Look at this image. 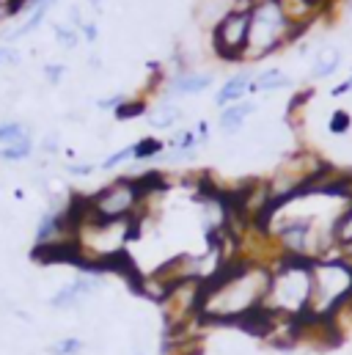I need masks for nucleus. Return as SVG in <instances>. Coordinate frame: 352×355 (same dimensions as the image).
<instances>
[{"instance_id":"10","label":"nucleus","mask_w":352,"mask_h":355,"mask_svg":"<svg viewBox=\"0 0 352 355\" xmlns=\"http://www.w3.org/2000/svg\"><path fill=\"white\" fill-rule=\"evenodd\" d=\"M254 110H256V102H251V99L234 102V105H229V107L220 110V116H218V127H220L223 132H237V130H243L245 119H248Z\"/></svg>"},{"instance_id":"1","label":"nucleus","mask_w":352,"mask_h":355,"mask_svg":"<svg viewBox=\"0 0 352 355\" xmlns=\"http://www.w3.org/2000/svg\"><path fill=\"white\" fill-rule=\"evenodd\" d=\"M272 267L256 259H234L218 267L201 284L198 320L204 322H245L264 306Z\"/></svg>"},{"instance_id":"14","label":"nucleus","mask_w":352,"mask_h":355,"mask_svg":"<svg viewBox=\"0 0 352 355\" xmlns=\"http://www.w3.org/2000/svg\"><path fill=\"white\" fill-rule=\"evenodd\" d=\"M53 3H55V0H44V3H39V6H36L30 14H28V19H25V22H22L17 31L6 33V39H11V42H14V39H22V36H28L30 31H36V28L44 22V17H47V11L53 8Z\"/></svg>"},{"instance_id":"15","label":"nucleus","mask_w":352,"mask_h":355,"mask_svg":"<svg viewBox=\"0 0 352 355\" xmlns=\"http://www.w3.org/2000/svg\"><path fill=\"white\" fill-rule=\"evenodd\" d=\"M339 64H342V53H339L336 47L322 50V53L317 55V61H314V72H311V78H314V80L331 78V75L339 69Z\"/></svg>"},{"instance_id":"5","label":"nucleus","mask_w":352,"mask_h":355,"mask_svg":"<svg viewBox=\"0 0 352 355\" xmlns=\"http://www.w3.org/2000/svg\"><path fill=\"white\" fill-rule=\"evenodd\" d=\"M146 193L138 177H118L86 198L88 215L99 220H132L141 215Z\"/></svg>"},{"instance_id":"18","label":"nucleus","mask_w":352,"mask_h":355,"mask_svg":"<svg viewBox=\"0 0 352 355\" xmlns=\"http://www.w3.org/2000/svg\"><path fill=\"white\" fill-rule=\"evenodd\" d=\"M149 113V102L143 96H127L118 107H116V119L118 121H130V119H138V116H146Z\"/></svg>"},{"instance_id":"24","label":"nucleus","mask_w":352,"mask_h":355,"mask_svg":"<svg viewBox=\"0 0 352 355\" xmlns=\"http://www.w3.org/2000/svg\"><path fill=\"white\" fill-rule=\"evenodd\" d=\"M64 75H67V67H64V64H47V67H44V80L53 83V86L61 83Z\"/></svg>"},{"instance_id":"19","label":"nucleus","mask_w":352,"mask_h":355,"mask_svg":"<svg viewBox=\"0 0 352 355\" xmlns=\"http://www.w3.org/2000/svg\"><path fill=\"white\" fill-rule=\"evenodd\" d=\"M30 152H33V141L14 144V146H0V160H6V163H19V160L30 157Z\"/></svg>"},{"instance_id":"32","label":"nucleus","mask_w":352,"mask_h":355,"mask_svg":"<svg viewBox=\"0 0 352 355\" xmlns=\"http://www.w3.org/2000/svg\"><path fill=\"white\" fill-rule=\"evenodd\" d=\"M6 17H8V6L0 0V19H6Z\"/></svg>"},{"instance_id":"28","label":"nucleus","mask_w":352,"mask_h":355,"mask_svg":"<svg viewBox=\"0 0 352 355\" xmlns=\"http://www.w3.org/2000/svg\"><path fill=\"white\" fill-rule=\"evenodd\" d=\"M19 55L11 50V47H0V64H17Z\"/></svg>"},{"instance_id":"33","label":"nucleus","mask_w":352,"mask_h":355,"mask_svg":"<svg viewBox=\"0 0 352 355\" xmlns=\"http://www.w3.org/2000/svg\"><path fill=\"white\" fill-rule=\"evenodd\" d=\"M88 3H91V6H99V0H88Z\"/></svg>"},{"instance_id":"9","label":"nucleus","mask_w":352,"mask_h":355,"mask_svg":"<svg viewBox=\"0 0 352 355\" xmlns=\"http://www.w3.org/2000/svg\"><path fill=\"white\" fill-rule=\"evenodd\" d=\"M215 83V78L209 72H176L168 78V94H176V96H193V94H201Z\"/></svg>"},{"instance_id":"26","label":"nucleus","mask_w":352,"mask_h":355,"mask_svg":"<svg viewBox=\"0 0 352 355\" xmlns=\"http://www.w3.org/2000/svg\"><path fill=\"white\" fill-rule=\"evenodd\" d=\"M99 166H91V163H83V166H75V163H69L67 166V171L69 174H75V177H88V174H94Z\"/></svg>"},{"instance_id":"17","label":"nucleus","mask_w":352,"mask_h":355,"mask_svg":"<svg viewBox=\"0 0 352 355\" xmlns=\"http://www.w3.org/2000/svg\"><path fill=\"white\" fill-rule=\"evenodd\" d=\"M171 152H179V155H190L193 157V152L201 146V138H198V132L195 130H179L174 138L166 144Z\"/></svg>"},{"instance_id":"27","label":"nucleus","mask_w":352,"mask_h":355,"mask_svg":"<svg viewBox=\"0 0 352 355\" xmlns=\"http://www.w3.org/2000/svg\"><path fill=\"white\" fill-rule=\"evenodd\" d=\"M80 36H83L86 42H96L99 31H96V25H94V22H83V25H80Z\"/></svg>"},{"instance_id":"13","label":"nucleus","mask_w":352,"mask_h":355,"mask_svg":"<svg viewBox=\"0 0 352 355\" xmlns=\"http://www.w3.org/2000/svg\"><path fill=\"white\" fill-rule=\"evenodd\" d=\"M33 141L30 127L25 121H0V146H14V144H25Z\"/></svg>"},{"instance_id":"29","label":"nucleus","mask_w":352,"mask_h":355,"mask_svg":"<svg viewBox=\"0 0 352 355\" xmlns=\"http://www.w3.org/2000/svg\"><path fill=\"white\" fill-rule=\"evenodd\" d=\"M350 91H352V75L344 80V83H339L336 89L331 91V96H344V94H350Z\"/></svg>"},{"instance_id":"3","label":"nucleus","mask_w":352,"mask_h":355,"mask_svg":"<svg viewBox=\"0 0 352 355\" xmlns=\"http://www.w3.org/2000/svg\"><path fill=\"white\" fill-rule=\"evenodd\" d=\"M352 300V262L325 257L311 262V303L303 322H333Z\"/></svg>"},{"instance_id":"8","label":"nucleus","mask_w":352,"mask_h":355,"mask_svg":"<svg viewBox=\"0 0 352 355\" xmlns=\"http://www.w3.org/2000/svg\"><path fill=\"white\" fill-rule=\"evenodd\" d=\"M254 78H256V72H251V69H240L237 75H231V78L220 86V91L215 94V105L223 110V107H229V105H234V102H243V99L251 94Z\"/></svg>"},{"instance_id":"30","label":"nucleus","mask_w":352,"mask_h":355,"mask_svg":"<svg viewBox=\"0 0 352 355\" xmlns=\"http://www.w3.org/2000/svg\"><path fill=\"white\" fill-rule=\"evenodd\" d=\"M8 6V14H19L25 8V0H3Z\"/></svg>"},{"instance_id":"7","label":"nucleus","mask_w":352,"mask_h":355,"mask_svg":"<svg viewBox=\"0 0 352 355\" xmlns=\"http://www.w3.org/2000/svg\"><path fill=\"white\" fill-rule=\"evenodd\" d=\"M102 289V278L99 272H83L78 275L75 281L64 284L53 297H50V306L58 309V311H72L78 306H83L91 295H96Z\"/></svg>"},{"instance_id":"23","label":"nucleus","mask_w":352,"mask_h":355,"mask_svg":"<svg viewBox=\"0 0 352 355\" xmlns=\"http://www.w3.org/2000/svg\"><path fill=\"white\" fill-rule=\"evenodd\" d=\"M127 160H132V144L124 146V149H118V152H113L110 157H105V160L99 163V168H102V171H110V168H118V166L127 163Z\"/></svg>"},{"instance_id":"22","label":"nucleus","mask_w":352,"mask_h":355,"mask_svg":"<svg viewBox=\"0 0 352 355\" xmlns=\"http://www.w3.org/2000/svg\"><path fill=\"white\" fill-rule=\"evenodd\" d=\"M55 39H58L67 50H72V47H78V42H80V31H78V28H69V25H55Z\"/></svg>"},{"instance_id":"4","label":"nucleus","mask_w":352,"mask_h":355,"mask_svg":"<svg viewBox=\"0 0 352 355\" xmlns=\"http://www.w3.org/2000/svg\"><path fill=\"white\" fill-rule=\"evenodd\" d=\"M306 28H297L278 0H259L251 11V33H248V50L245 61H262L267 55L278 53L283 44L294 42Z\"/></svg>"},{"instance_id":"12","label":"nucleus","mask_w":352,"mask_h":355,"mask_svg":"<svg viewBox=\"0 0 352 355\" xmlns=\"http://www.w3.org/2000/svg\"><path fill=\"white\" fill-rule=\"evenodd\" d=\"M292 86L289 75L281 72V69H264V72H256L254 83H251V94H264V91H278Z\"/></svg>"},{"instance_id":"20","label":"nucleus","mask_w":352,"mask_h":355,"mask_svg":"<svg viewBox=\"0 0 352 355\" xmlns=\"http://www.w3.org/2000/svg\"><path fill=\"white\" fill-rule=\"evenodd\" d=\"M83 339H78V336H67V339H61V342H55L53 347H50V355H80L83 353Z\"/></svg>"},{"instance_id":"6","label":"nucleus","mask_w":352,"mask_h":355,"mask_svg":"<svg viewBox=\"0 0 352 355\" xmlns=\"http://www.w3.org/2000/svg\"><path fill=\"white\" fill-rule=\"evenodd\" d=\"M251 33V14L229 8L212 28V50L220 61H245Z\"/></svg>"},{"instance_id":"34","label":"nucleus","mask_w":352,"mask_h":355,"mask_svg":"<svg viewBox=\"0 0 352 355\" xmlns=\"http://www.w3.org/2000/svg\"><path fill=\"white\" fill-rule=\"evenodd\" d=\"M132 355H143V353H132Z\"/></svg>"},{"instance_id":"21","label":"nucleus","mask_w":352,"mask_h":355,"mask_svg":"<svg viewBox=\"0 0 352 355\" xmlns=\"http://www.w3.org/2000/svg\"><path fill=\"white\" fill-rule=\"evenodd\" d=\"M350 127H352V116L347 113V110H336V113H331L328 130H331L333 135H344Z\"/></svg>"},{"instance_id":"25","label":"nucleus","mask_w":352,"mask_h":355,"mask_svg":"<svg viewBox=\"0 0 352 355\" xmlns=\"http://www.w3.org/2000/svg\"><path fill=\"white\" fill-rule=\"evenodd\" d=\"M124 99H127V94H113V96L96 99V107H99V110H113V113H116V107H118Z\"/></svg>"},{"instance_id":"31","label":"nucleus","mask_w":352,"mask_h":355,"mask_svg":"<svg viewBox=\"0 0 352 355\" xmlns=\"http://www.w3.org/2000/svg\"><path fill=\"white\" fill-rule=\"evenodd\" d=\"M44 149H47V152H55V149H58V138H55V135H50V138L44 141Z\"/></svg>"},{"instance_id":"16","label":"nucleus","mask_w":352,"mask_h":355,"mask_svg":"<svg viewBox=\"0 0 352 355\" xmlns=\"http://www.w3.org/2000/svg\"><path fill=\"white\" fill-rule=\"evenodd\" d=\"M166 152V144L160 138H141L138 144H132V160L146 163V160H157Z\"/></svg>"},{"instance_id":"35","label":"nucleus","mask_w":352,"mask_h":355,"mask_svg":"<svg viewBox=\"0 0 352 355\" xmlns=\"http://www.w3.org/2000/svg\"><path fill=\"white\" fill-rule=\"evenodd\" d=\"M256 3H259V0H256Z\"/></svg>"},{"instance_id":"11","label":"nucleus","mask_w":352,"mask_h":355,"mask_svg":"<svg viewBox=\"0 0 352 355\" xmlns=\"http://www.w3.org/2000/svg\"><path fill=\"white\" fill-rule=\"evenodd\" d=\"M182 107L171 102V99H160L155 107H149V113H146V121L155 127V130H171L176 127L179 121H182Z\"/></svg>"},{"instance_id":"2","label":"nucleus","mask_w":352,"mask_h":355,"mask_svg":"<svg viewBox=\"0 0 352 355\" xmlns=\"http://www.w3.org/2000/svg\"><path fill=\"white\" fill-rule=\"evenodd\" d=\"M308 303H311V262L300 257H278V262L272 265L264 309L275 320L303 322L308 314Z\"/></svg>"}]
</instances>
